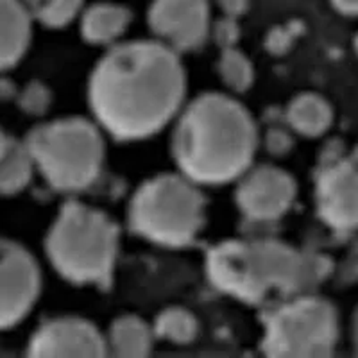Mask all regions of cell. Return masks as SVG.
I'll use <instances>...</instances> for the list:
<instances>
[{"label": "cell", "instance_id": "obj_1", "mask_svg": "<svg viewBox=\"0 0 358 358\" xmlns=\"http://www.w3.org/2000/svg\"><path fill=\"white\" fill-rule=\"evenodd\" d=\"M187 76L176 50L162 41H131L102 57L90 78L95 120L118 140L158 133L179 113Z\"/></svg>", "mask_w": 358, "mask_h": 358}, {"label": "cell", "instance_id": "obj_2", "mask_svg": "<svg viewBox=\"0 0 358 358\" xmlns=\"http://www.w3.org/2000/svg\"><path fill=\"white\" fill-rule=\"evenodd\" d=\"M257 140V126L244 106L206 94L181 111L172 147L181 174L197 185H219L248 171Z\"/></svg>", "mask_w": 358, "mask_h": 358}, {"label": "cell", "instance_id": "obj_3", "mask_svg": "<svg viewBox=\"0 0 358 358\" xmlns=\"http://www.w3.org/2000/svg\"><path fill=\"white\" fill-rule=\"evenodd\" d=\"M328 273L326 257L278 241L220 242L206 258V274L215 289L244 303H262L273 292H306Z\"/></svg>", "mask_w": 358, "mask_h": 358}, {"label": "cell", "instance_id": "obj_4", "mask_svg": "<svg viewBox=\"0 0 358 358\" xmlns=\"http://www.w3.org/2000/svg\"><path fill=\"white\" fill-rule=\"evenodd\" d=\"M45 251L57 273L78 285H106L118 252V229L106 213L66 203L45 238Z\"/></svg>", "mask_w": 358, "mask_h": 358}, {"label": "cell", "instance_id": "obj_5", "mask_svg": "<svg viewBox=\"0 0 358 358\" xmlns=\"http://www.w3.org/2000/svg\"><path fill=\"white\" fill-rule=\"evenodd\" d=\"M25 143L54 190L81 192L101 174L104 140L97 124L85 118H62L34 127Z\"/></svg>", "mask_w": 358, "mask_h": 358}, {"label": "cell", "instance_id": "obj_6", "mask_svg": "<svg viewBox=\"0 0 358 358\" xmlns=\"http://www.w3.org/2000/svg\"><path fill=\"white\" fill-rule=\"evenodd\" d=\"M131 228L159 245L190 244L204 222V197L185 174H162L134 192L129 204Z\"/></svg>", "mask_w": 358, "mask_h": 358}, {"label": "cell", "instance_id": "obj_7", "mask_svg": "<svg viewBox=\"0 0 358 358\" xmlns=\"http://www.w3.org/2000/svg\"><path fill=\"white\" fill-rule=\"evenodd\" d=\"M338 338L337 310L326 299L301 296L265 321L262 351L278 358L330 357Z\"/></svg>", "mask_w": 358, "mask_h": 358}, {"label": "cell", "instance_id": "obj_8", "mask_svg": "<svg viewBox=\"0 0 358 358\" xmlns=\"http://www.w3.org/2000/svg\"><path fill=\"white\" fill-rule=\"evenodd\" d=\"M41 290L36 260L18 242L0 238V330L24 321Z\"/></svg>", "mask_w": 358, "mask_h": 358}, {"label": "cell", "instance_id": "obj_9", "mask_svg": "<svg viewBox=\"0 0 358 358\" xmlns=\"http://www.w3.org/2000/svg\"><path fill=\"white\" fill-rule=\"evenodd\" d=\"M296 181L281 169L265 167L245 171L236 188V204L248 219L267 222L289 212L296 199Z\"/></svg>", "mask_w": 358, "mask_h": 358}, {"label": "cell", "instance_id": "obj_10", "mask_svg": "<svg viewBox=\"0 0 358 358\" xmlns=\"http://www.w3.org/2000/svg\"><path fill=\"white\" fill-rule=\"evenodd\" d=\"M149 25L176 52L197 49L210 31V6L208 0H155Z\"/></svg>", "mask_w": 358, "mask_h": 358}, {"label": "cell", "instance_id": "obj_11", "mask_svg": "<svg viewBox=\"0 0 358 358\" xmlns=\"http://www.w3.org/2000/svg\"><path fill=\"white\" fill-rule=\"evenodd\" d=\"M31 357H104L106 337L81 317H57L41 324L27 344Z\"/></svg>", "mask_w": 358, "mask_h": 358}, {"label": "cell", "instance_id": "obj_12", "mask_svg": "<svg viewBox=\"0 0 358 358\" xmlns=\"http://www.w3.org/2000/svg\"><path fill=\"white\" fill-rule=\"evenodd\" d=\"M315 199L319 215L328 226L358 228V169L350 159L324 167L317 179Z\"/></svg>", "mask_w": 358, "mask_h": 358}, {"label": "cell", "instance_id": "obj_13", "mask_svg": "<svg viewBox=\"0 0 358 358\" xmlns=\"http://www.w3.org/2000/svg\"><path fill=\"white\" fill-rule=\"evenodd\" d=\"M33 17L22 0H0V72L11 69L27 52Z\"/></svg>", "mask_w": 358, "mask_h": 358}, {"label": "cell", "instance_id": "obj_14", "mask_svg": "<svg viewBox=\"0 0 358 358\" xmlns=\"http://www.w3.org/2000/svg\"><path fill=\"white\" fill-rule=\"evenodd\" d=\"M129 22V9L111 2H101L83 11L81 34L90 43H111L126 33Z\"/></svg>", "mask_w": 358, "mask_h": 358}, {"label": "cell", "instance_id": "obj_15", "mask_svg": "<svg viewBox=\"0 0 358 358\" xmlns=\"http://www.w3.org/2000/svg\"><path fill=\"white\" fill-rule=\"evenodd\" d=\"M155 331L136 315H122L113 321L106 337L108 353L122 358H140L149 355Z\"/></svg>", "mask_w": 358, "mask_h": 358}, {"label": "cell", "instance_id": "obj_16", "mask_svg": "<svg viewBox=\"0 0 358 358\" xmlns=\"http://www.w3.org/2000/svg\"><path fill=\"white\" fill-rule=\"evenodd\" d=\"M287 120L296 133L313 138L330 129L334 110L321 95L301 94L294 97L287 108Z\"/></svg>", "mask_w": 358, "mask_h": 358}, {"label": "cell", "instance_id": "obj_17", "mask_svg": "<svg viewBox=\"0 0 358 358\" xmlns=\"http://www.w3.org/2000/svg\"><path fill=\"white\" fill-rule=\"evenodd\" d=\"M36 169L25 142L13 140L6 155L0 158V196L20 194L29 185Z\"/></svg>", "mask_w": 358, "mask_h": 358}, {"label": "cell", "instance_id": "obj_18", "mask_svg": "<svg viewBox=\"0 0 358 358\" xmlns=\"http://www.w3.org/2000/svg\"><path fill=\"white\" fill-rule=\"evenodd\" d=\"M197 330H199V326H197L194 313L185 308H179V306L163 310L156 317L155 326H152L155 337L163 338L171 344H179V346L194 341Z\"/></svg>", "mask_w": 358, "mask_h": 358}, {"label": "cell", "instance_id": "obj_19", "mask_svg": "<svg viewBox=\"0 0 358 358\" xmlns=\"http://www.w3.org/2000/svg\"><path fill=\"white\" fill-rule=\"evenodd\" d=\"M33 20L47 27H65L83 9L85 0H22Z\"/></svg>", "mask_w": 358, "mask_h": 358}, {"label": "cell", "instance_id": "obj_20", "mask_svg": "<svg viewBox=\"0 0 358 358\" xmlns=\"http://www.w3.org/2000/svg\"><path fill=\"white\" fill-rule=\"evenodd\" d=\"M219 73L222 81L233 92H245L255 79V70H252L251 62L235 47L224 49L219 62Z\"/></svg>", "mask_w": 358, "mask_h": 358}, {"label": "cell", "instance_id": "obj_21", "mask_svg": "<svg viewBox=\"0 0 358 358\" xmlns=\"http://www.w3.org/2000/svg\"><path fill=\"white\" fill-rule=\"evenodd\" d=\"M50 104L49 90L41 83H31L20 95V106L31 115H41Z\"/></svg>", "mask_w": 358, "mask_h": 358}, {"label": "cell", "instance_id": "obj_22", "mask_svg": "<svg viewBox=\"0 0 358 358\" xmlns=\"http://www.w3.org/2000/svg\"><path fill=\"white\" fill-rule=\"evenodd\" d=\"M296 34H297L296 29H294L292 25H290V27L274 29L267 40V47L273 50L274 54L285 52V50L290 47V43L296 40Z\"/></svg>", "mask_w": 358, "mask_h": 358}, {"label": "cell", "instance_id": "obj_23", "mask_svg": "<svg viewBox=\"0 0 358 358\" xmlns=\"http://www.w3.org/2000/svg\"><path fill=\"white\" fill-rule=\"evenodd\" d=\"M217 38L220 40V43L226 45V49L233 47V43L238 38V29H236V24L233 22V18L220 22L219 27H217Z\"/></svg>", "mask_w": 358, "mask_h": 358}, {"label": "cell", "instance_id": "obj_24", "mask_svg": "<svg viewBox=\"0 0 358 358\" xmlns=\"http://www.w3.org/2000/svg\"><path fill=\"white\" fill-rule=\"evenodd\" d=\"M220 6L229 18H235L245 11L248 0H220Z\"/></svg>", "mask_w": 358, "mask_h": 358}, {"label": "cell", "instance_id": "obj_25", "mask_svg": "<svg viewBox=\"0 0 358 358\" xmlns=\"http://www.w3.org/2000/svg\"><path fill=\"white\" fill-rule=\"evenodd\" d=\"M331 6L344 17H358V0H331Z\"/></svg>", "mask_w": 358, "mask_h": 358}, {"label": "cell", "instance_id": "obj_26", "mask_svg": "<svg viewBox=\"0 0 358 358\" xmlns=\"http://www.w3.org/2000/svg\"><path fill=\"white\" fill-rule=\"evenodd\" d=\"M11 142H13V138H9L8 134L4 133V129L0 127V158H2V156L6 155V151H8V149H9Z\"/></svg>", "mask_w": 358, "mask_h": 358}, {"label": "cell", "instance_id": "obj_27", "mask_svg": "<svg viewBox=\"0 0 358 358\" xmlns=\"http://www.w3.org/2000/svg\"><path fill=\"white\" fill-rule=\"evenodd\" d=\"M353 344H355V351L358 353V308L355 312L353 317Z\"/></svg>", "mask_w": 358, "mask_h": 358}, {"label": "cell", "instance_id": "obj_28", "mask_svg": "<svg viewBox=\"0 0 358 358\" xmlns=\"http://www.w3.org/2000/svg\"><path fill=\"white\" fill-rule=\"evenodd\" d=\"M348 159H350V162H351V163H353L355 167H357V169H358V149H357V151H355V152H353V156H351V158H348Z\"/></svg>", "mask_w": 358, "mask_h": 358}, {"label": "cell", "instance_id": "obj_29", "mask_svg": "<svg viewBox=\"0 0 358 358\" xmlns=\"http://www.w3.org/2000/svg\"><path fill=\"white\" fill-rule=\"evenodd\" d=\"M355 49H357V54H358V34H357V40H355Z\"/></svg>", "mask_w": 358, "mask_h": 358}]
</instances>
